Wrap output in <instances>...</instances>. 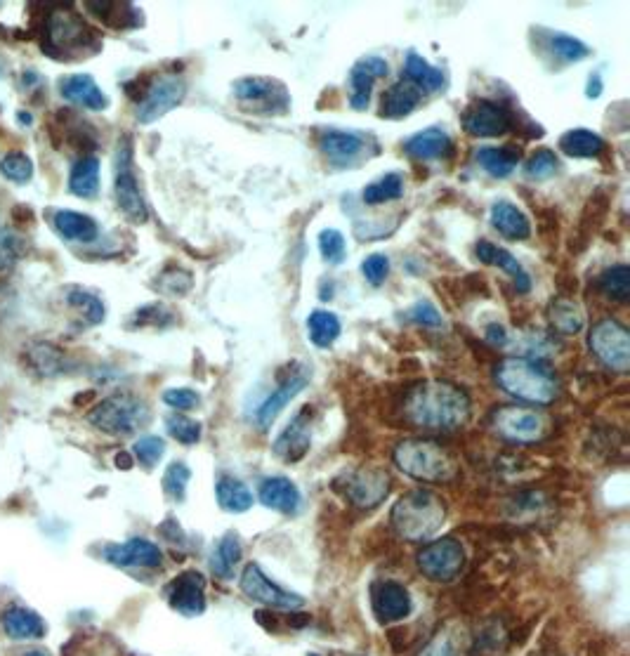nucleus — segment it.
I'll return each mask as SVG.
<instances>
[{
	"label": "nucleus",
	"mask_w": 630,
	"mask_h": 656,
	"mask_svg": "<svg viewBox=\"0 0 630 656\" xmlns=\"http://www.w3.org/2000/svg\"><path fill=\"white\" fill-rule=\"evenodd\" d=\"M411 425L430 432H454L470 418V399L461 387L446 380H428L413 387L404 402Z\"/></svg>",
	"instance_id": "f257e3e1"
},
{
	"label": "nucleus",
	"mask_w": 630,
	"mask_h": 656,
	"mask_svg": "<svg viewBox=\"0 0 630 656\" xmlns=\"http://www.w3.org/2000/svg\"><path fill=\"white\" fill-rule=\"evenodd\" d=\"M496 385L505 395L527 404L546 406L560 395V383L546 364L531 357H505L494 371Z\"/></svg>",
	"instance_id": "f03ea898"
},
{
	"label": "nucleus",
	"mask_w": 630,
	"mask_h": 656,
	"mask_svg": "<svg viewBox=\"0 0 630 656\" xmlns=\"http://www.w3.org/2000/svg\"><path fill=\"white\" fill-rule=\"evenodd\" d=\"M41 45L55 59H76L100 50V36L71 8H55L43 22Z\"/></svg>",
	"instance_id": "7ed1b4c3"
},
{
	"label": "nucleus",
	"mask_w": 630,
	"mask_h": 656,
	"mask_svg": "<svg viewBox=\"0 0 630 656\" xmlns=\"http://www.w3.org/2000/svg\"><path fill=\"white\" fill-rule=\"evenodd\" d=\"M446 520V505L437 494L428 489L409 491L399 498L392 510V524L397 534L411 543L432 539Z\"/></svg>",
	"instance_id": "20e7f679"
},
{
	"label": "nucleus",
	"mask_w": 630,
	"mask_h": 656,
	"mask_svg": "<svg viewBox=\"0 0 630 656\" xmlns=\"http://www.w3.org/2000/svg\"><path fill=\"white\" fill-rule=\"evenodd\" d=\"M395 463L418 482L442 484L456 475V463L442 444L432 439H404L395 449Z\"/></svg>",
	"instance_id": "39448f33"
},
{
	"label": "nucleus",
	"mask_w": 630,
	"mask_h": 656,
	"mask_svg": "<svg viewBox=\"0 0 630 656\" xmlns=\"http://www.w3.org/2000/svg\"><path fill=\"white\" fill-rule=\"evenodd\" d=\"M90 425L97 430L107 432L114 437H130L140 432L149 423V406L140 397L128 395V392H118L102 399L93 411L88 413Z\"/></svg>",
	"instance_id": "423d86ee"
},
{
	"label": "nucleus",
	"mask_w": 630,
	"mask_h": 656,
	"mask_svg": "<svg viewBox=\"0 0 630 656\" xmlns=\"http://www.w3.org/2000/svg\"><path fill=\"white\" fill-rule=\"evenodd\" d=\"M135 163H133V144L128 137H123L118 144L116 156H114V196L118 211L135 225H142L149 218L147 201L140 189V180L135 175Z\"/></svg>",
	"instance_id": "0eeeda50"
},
{
	"label": "nucleus",
	"mask_w": 630,
	"mask_h": 656,
	"mask_svg": "<svg viewBox=\"0 0 630 656\" xmlns=\"http://www.w3.org/2000/svg\"><path fill=\"white\" fill-rule=\"evenodd\" d=\"M234 97L246 111L260 116H279L291 109V95L286 85L265 76L239 78L234 83Z\"/></svg>",
	"instance_id": "6e6552de"
},
{
	"label": "nucleus",
	"mask_w": 630,
	"mask_h": 656,
	"mask_svg": "<svg viewBox=\"0 0 630 656\" xmlns=\"http://www.w3.org/2000/svg\"><path fill=\"white\" fill-rule=\"evenodd\" d=\"M588 347L595 354L597 362L616 373H626L630 369V333L619 319L605 317L595 321L590 328Z\"/></svg>",
	"instance_id": "1a4fd4ad"
},
{
	"label": "nucleus",
	"mask_w": 630,
	"mask_h": 656,
	"mask_svg": "<svg viewBox=\"0 0 630 656\" xmlns=\"http://www.w3.org/2000/svg\"><path fill=\"white\" fill-rule=\"evenodd\" d=\"M185 95H187V83L182 76L166 74L154 78V81L149 83V88L144 90L142 100L137 102V109H135L137 121H140L142 126H149V123L159 121V118L166 116L168 111L180 107L182 100H185Z\"/></svg>",
	"instance_id": "9d476101"
},
{
	"label": "nucleus",
	"mask_w": 630,
	"mask_h": 656,
	"mask_svg": "<svg viewBox=\"0 0 630 656\" xmlns=\"http://www.w3.org/2000/svg\"><path fill=\"white\" fill-rule=\"evenodd\" d=\"M491 425L503 439L515 444H534L543 439L548 430L546 416L536 409H524V406H501L491 416Z\"/></svg>",
	"instance_id": "9b49d317"
},
{
	"label": "nucleus",
	"mask_w": 630,
	"mask_h": 656,
	"mask_svg": "<svg viewBox=\"0 0 630 656\" xmlns=\"http://www.w3.org/2000/svg\"><path fill=\"white\" fill-rule=\"evenodd\" d=\"M416 562L420 572L430 581L451 583L463 572L465 553L456 539H439L420 548Z\"/></svg>",
	"instance_id": "f8f14e48"
},
{
	"label": "nucleus",
	"mask_w": 630,
	"mask_h": 656,
	"mask_svg": "<svg viewBox=\"0 0 630 656\" xmlns=\"http://www.w3.org/2000/svg\"><path fill=\"white\" fill-rule=\"evenodd\" d=\"M241 590H244L248 600L274 609H300L305 605L300 595L288 593V590L277 586L274 581H269L258 564H248L244 569V574H241Z\"/></svg>",
	"instance_id": "ddd939ff"
},
{
	"label": "nucleus",
	"mask_w": 630,
	"mask_h": 656,
	"mask_svg": "<svg viewBox=\"0 0 630 656\" xmlns=\"http://www.w3.org/2000/svg\"><path fill=\"white\" fill-rule=\"evenodd\" d=\"M513 126V114L503 104L479 100L463 114V128L472 137H498Z\"/></svg>",
	"instance_id": "4468645a"
},
{
	"label": "nucleus",
	"mask_w": 630,
	"mask_h": 656,
	"mask_svg": "<svg viewBox=\"0 0 630 656\" xmlns=\"http://www.w3.org/2000/svg\"><path fill=\"white\" fill-rule=\"evenodd\" d=\"M104 560L114 567H123V569H154L161 567L163 562V553L156 543L147 541V539H130L126 543H111L102 550Z\"/></svg>",
	"instance_id": "2eb2a0df"
},
{
	"label": "nucleus",
	"mask_w": 630,
	"mask_h": 656,
	"mask_svg": "<svg viewBox=\"0 0 630 656\" xmlns=\"http://www.w3.org/2000/svg\"><path fill=\"white\" fill-rule=\"evenodd\" d=\"M168 602L175 612L185 616H199L206 609V579L196 569L175 576L168 586Z\"/></svg>",
	"instance_id": "dca6fc26"
},
{
	"label": "nucleus",
	"mask_w": 630,
	"mask_h": 656,
	"mask_svg": "<svg viewBox=\"0 0 630 656\" xmlns=\"http://www.w3.org/2000/svg\"><path fill=\"white\" fill-rule=\"evenodd\" d=\"M390 491V477L378 468H362L345 480V496L359 508H376Z\"/></svg>",
	"instance_id": "f3484780"
},
{
	"label": "nucleus",
	"mask_w": 630,
	"mask_h": 656,
	"mask_svg": "<svg viewBox=\"0 0 630 656\" xmlns=\"http://www.w3.org/2000/svg\"><path fill=\"white\" fill-rule=\"evenodd\" d=\"M59 95L74 107L88 111H104L109 107L107 93L90 74H69L59 78Z\"/></svg>",
	"instance_id": "a211bd4d"
},
{
	"label": "nucleus",
	"mask_w": 630,
	"mask_h": 656,
	"mask_svg": "<svg viewBox=\"0 0 630 656\" xmlns=\"http://www.w3.org/2000/svg\"><path fill=\"white\" fill-rule=\"evenodd\" d=\"M371 600H373V612H376L378 621L383 623L402 621L413 609L411 593L397 581L376 583V586H373Z\"/></svg>",
	"instance_id": "6ab92c4d"
},
{
	"label": "nucleus",
	"mask_w": 630,
	"mask_h": 656,
	"mask_svg": "<svg viewBox=\"0 0 630 656\" xmlns=\"http://www.w3.org/2000/svg\"><path fill=\"white\" fill-rule=\"evenodd\" d=\"M387 62L383 57H364L354 64L350 71V83H352V93H350V104L352 109L364 111L369 107L371 102V90L376 85L378 78L387 76Z\"/></svg>",
	"instance_id": "aec40b11"
},
{
	"label": "nucleus",
	"mask_w": 630,
	"mask_h": 656,
	"mask_svg": "<svg viewBox=\"0 0 630 656\" xmlns=\"http://www.w3.org/2000/svg\"><path fill=\"white\" fill-rule=\"evenodd\" d=\"M307 380H310V373H307V369H298V371L288 373V376L284 378V383H281L277 390H274L272 395L265 399V404L258 409V416L255 418H258V425L262 430H267L269 425L274 423V418H277L279 413L286 409V404L291 402V399L298 395L300 390H305Z\"/></svg>",
	"instance_id": "412c9836"
},
{
	"label": "nucleus",
	"mask_w": 630,
	"mask_h": 656,
	"mask_svg": "<svg viewBox=\"0 0 630 656\" xmlns=\"http://www.w3.org/2000/svg\"><path fill=\"white\" fill-rule=\"evenodd\" d=\"M310 449V409H303L274 442V454L284 461H300Z\"/></svg>",
	"instance_id": "4be33fe9"
},
{
	"label": "nucleus",
	"mask_w": 630,
	"mask_h": 656,
	"mask_svg": "<svg viewBox=\"0 0 630 656\" xmlns=\"http://www.w3.org/2000/svg\"><path fill=\"white\" fill-rule=\"evenodd\" d=\"M319 147L336 166H347L364 154L366 140L364 135L347 133V130H324L319 135Z\"/></svg>",
	"instance_id": "5701e85b"
},
{
	"label": "nucleus",
	"mask_w": 630,
	"mask_h": 656,
	"mask_svg": "<svg viewBox=\"0 0 630 656\" xmlns=\"http://www.w3.org/2000/svg\"><path fill=\"white\" fill-rule=\"evenodd\" d=\"M404 149L406 154L418 161L449 159V156L454 154V140H451L449 133L442 128H428L409 137L404 144Z\"/></svg>",
	"instance_id": "b1692460"
},
{
	"label": "nucleus",
	"mask_w": 630,
	"mask_h": 656,
	"mask_svg": "<svg viewBox=\"0 0 630 656\" xmlns=\"http://www.w3.org/2000/svg\"><path fill=\"white\" fill-rule=\"evenodd\" d=\"M52 229L69 244H93L100 236V225L90 215L78 211L52 213Z\"/></svg>",
	"instance_id": "393cba45"
},
{
	"label": "nucleus",
	"mask_w": 630,
	"mask_h": 656,
	"mask_svg": "<svg viewBox=\"0 0 630 656\" xmlns=\"http://www.w3.org/2000/svg\"><path fill=\"white\" fill-rule=\"evenodd\" d=\"M258 496L265 508L284 515L298 513L300 503H303L298 487L288 477H267V480H262Z\"/></svg>",
	"instance_id": "a878e982"
},
{
	"label": "nucleus",
	"mask_w": 630,
	"mask_h": 656,
	"mask_svg": "<svg viewBox=\"0 0 630 656\" xmlns=\"http://www.w3.org/2000/svg\"><path fill=\"white\" fill-rule=\"evenodd\" d=\"M0 621H3V631L8 638L12 640H41L45 631V621L41 614L31 612V609L26 607H8L0 616Z\"/></svg>",
	"instance_id": "bb28decb"
},
{
	"label": "nucleus",
	"mask_w": 630,
	"mask_h": 656,
	"mask_svg": "<svg viewBox=\"0 0 630 656\" xmlns=\"http://www.w3.org/2000/svg\"><path fill=\"white\" fill-rule=\"evenodd\" d=\"M475 253L482 262H487V265H494V267H501L505 274H510V277L515 279V286L520 293H527L531 288V279H529L527 270H524L520 262H517L513 253H508L505 248L489 244V241H479V244L475 246Z\"/></svg>",
	"instance_id": "cd10ccee"
},
{
	"label": "nucleus",
	"mask_w": 630,
	"mask_h": 656,
	"mask_svg": "<svg viewBox=\"0 0 630 656\" xmlns=\"http://www.w3.org/2000/svg\"><path fill=\"white\" fill-rule=\"evenodd\" d=\"M420 97L423 93L416 88V85L409 81H397L395 85L385 90L383 102H380V116L383 118H404L409 116L413 109L418 107Z\"/></svg>",
	"instance_id": "c85d7f7f"
},
{
	"label": "nucleus",
	"mask_w": 630,
	"mask_h": 656,
	"mask_svg": "<svg viewBox=\"0 0 630 656\" xmlns=\"http://www.w3.org/2000/svg\"><path fill=\"white\" fill-rule=\"evenodd\" d=\"M491 225H494L498 234H503L505 239L520 241L531 234L529 218L510 201H496L494 206H491Z\"/></svg>",
	"instance_id": "c756f323"
},
{
	"label": "nucleus",
	"mask_w": 630,
	"mask_h": 656,
	"mask_svg": "<svg viewBox=\"0 0 630 656\" xmlns=\"http://www.w3.org/2000/svg\"><path fill=\"white\" fill-rule=\"evenodd\" d=\"M69 192L78 199H95L100 194V159L81 156L69 173Z\"/></svg>",
	"instance_id": "7c9ffc66"
},
{
	"label": "nucleus",
	"mask_w": 630,
	"mask_h": 656,
	"mask_svg": "<svg viewBox=\"0 0 630 656\" xmlns=\"http://www.w3.org/2000/svg\"><path fill=\"white\" fill-rule=\"evenodd\" d=\"M404 71H406V81L416 85L420 93H437V90H442L446 83L444 71L432 67L428 59L420 57L418 52H409V55H406Z\"/></svg>",
	"instance_id": "2f4dec72"
},
{
	"label": "nucleus",
	"mask_w": 630,
	"mask_h": 656,
	"mask_svg": "<svg viewBox=\"0 0 630 656\" xmlns=\"http://www.w3.org/2000/svg\"><path fill=\"white\" fill-rule=\"evenodd\" d=\"M64 300L88 326L102 324L104 317H107V307H104L100 295L83 286H69L64 291Z\"/></svg>",
	"instance_id": "473e14b6"
},
{
	"label": "nucleus",
	"mask_w": 630,
	"mask_h": 656,
	"mask_svg": "<svg viewBox=\"0 0 630 656\" xmlns=\"http://www.w3.org/2000/svg\"><path fill=\"white\" fill-rule=\"evenodd\" d=\"M215 496H218L220 508L234 515L246 513V510L253 505L251 489H248L241 480H236V477H229V475H222L220 480L215 482Z\"/></svg>",
	"instance_id": "72a5a7b5"
},
{
	"label": "nucleus",
	"mask_w": 630,
	"mask_h": 656,
	"mask_svg": "<svg viewBox=\"0 0 630 656\" xmlns=\"http://www.w3.org/2000/svg\"><path fill=\"white\" fill-rule=\"evenodd\" d=\"M560 149L572 159H590L605 152V140L600 135H595L593 130H569L560 137Z\"/></svg>",
	"instance_id": "f704fd0d"
},
{
	"label": "nucleus",
	"mask_w": 630,
	"mask_h": 656,
	"mask_svg": "<svg viewBox=\"0 0 630 656\" xmlns=\"http://www.w3.org/2000/svg\"><path fill=\"white\" fill-rule=\"evenodd\" d=\"M475 159L491 177H508L517 168L522 154H520V149H513V147H501V149L482 147L475 154Z\"/></svg>",
	"instance_id": "c9c22d12"
},
{
	"label": "nucleus",
	"mask_w": 630,
	"mask_h": 656,
	"mask_svg": "<svg viewBox=\"0 0 630 656\" xmlns=\"http://www.w3.org/2000/svg\"><path fill=\"white\" fill-rule=\"evenodd\" d=\"M241 562V543L236 534H225L210 553V569L218 579H232L236 564Z\"/></svg>",
	"instance_id": "e433bc0d"
},
{
	"label": "nucleus",
	"mask_w": 630,
	"mask_h": 656,
	"mask_svg": "<svg viewBox=\"0 0 630 656\" xmlns=\"http://www.w3.org/2000/svg\"><path fill=\"white\" fill-rule=\"evenodd\" d=\"M420 656H468V638L463 628L446 626L425 645Z\"/></svg>",
	"instance_id": "4c0bfd02"
},
{
	"label": "nucleus",
	"mask_w": 630,
	"mask_h": 656,
	"mask_svg": "<svg viewBox=\"0 0 630 656\" xmlns=\"http://www.w3.org/2000/svg\"><path fill=\"white\" fill-rule=\"evenodd\" d=\"M340 331V319L333 312L326 310H314L310 317H307V333H310V340L317 347H331L336 343Z\"/></svg>",
	"instance_id": "58836bf2"
},
{
	"label": "nucleus",
	"mask_w": 630,
	"mask_h": 656,
	"mask_svg": "<svg viewBox=\"0 0 630 656\" xmlns=\"http://www.w3.org/2000/svg\"><path fill=\"white\" fill-rule=\"evenodd\" d=\"M402 194H404V177L399 173H387L364 189L362 199L364 203H369V206H380V203L402 199Z\"/></svg>",
	"instance_id": "ea45409f"
},
{
	"label": "nucleus",
	"mask_w": 630,
	"mask_h": 656,
	"mask_svg": "<svg viewBox=\"0 0 630 656\" xmlns=\"http://www.w3.org/2000/svg\"><path fill=\"white\" fill-rule=\"evenodd\" d=\"M550 321H553L555 331H560L562 336H574L583 326V312L572 300H553V305H550Z\"/></svg>",
	"instance_id": "a19ab883"
},
{
	"label": "nucleus",
	"mask_w": 630,
	"mask_h": 656,
	"mask_svg": "<svg viewBox=\"0 0 630 656\" xmlns=\"http://www.w3.org/2000/svg\"><path fill=\"white\" fill-rule=\"evenodd\" d=\"M597 286L600 291L607 295L609 300H616V303H626L630 295V270L628 265H616L612 270L602 272L600 279H597Z\"/></svg>",
	"instance_id": "79ce46f5"
},
{
	"label": "nucleus",
	"mask_w": 630,
	"mask_h": 656,
	"mask_svg": "<svg viewBox=\"0 0 630 656\" xmlns=\"http://www.w3.org/2000/svg\"><path fill=\"white\" fill-rule=\"evenodd\" d=\"M0 173L15 185H26V182L34 180V161L24 152H10L0 159Z\"/></svg>",
	"instance_id": "37998d69"
},
{
	"label": "nucleus",
	"mask_w": 630,
	"mask_h": 656,
	"mask_svg": "<svg viewBox=\"0 0 630 656\" xmlns=\"http://www.w3.org/2000/svg\"><path fill=\"white\" fill-rule=\"evenodd\" d=\"M189 480H192V470L185 463H170L166 475H163V491L173 501H182L187 494Z\"/></svg>",
	"instance_id": "c03bdc74"
},
{
	"label": "nucleus",
	"mask_w": 630,
	"mask_h": 656,
	"mask_svg": "<svg viewBox=\"0 0 630 656\" xmlns=\"http://www.w3.org/2000/svg\"><path fill=\"white\" fill-rule=\"evenodd\" d=\"M166 428H168V435L177 439L180 444H196L201 439V423L182 416V413H173V416H168Z\"/></svg>",
	"instance_id": "a18cd8bd"
},
{
	"label": "nucleus",
	"mask_w": 630,
	"mask_h": 656,
	"mask_svg": "<svg viewBox=\"0 0 630 656\" xmlns=\"http://www.w3.org/2000/svg\"><path fill=\"white\" fill-rule=\"evenodd\" d=\"M557 168H560V161H557L555 152H550V149H538L527 161V166H524V173H527L529 180H548V177L557 173Z\"/></svg>",
	"instance_id": "49530a36"
},
{
	"label": "nucleus",
	"mask_w": 630,
	"mask_h": 656,
	"mask_svg": "<svg viewBox=\"0 0 630 656\" xmlns=\"http://www.w3.org/2000/svg\"><path fill=\"white\" fill-rule=\"evenodd\" d=\"M133 454L144 468H154V465L163 458V454H166V442L156 435H144L135 442Z\"/></svg>",
	"instance_id": "de8ad7c7"
},
{
	"label": "nucleus",
	"mask_w": 630,
	"mask_h": 656,
	"mask_svg": "<svg viewBox=\"0 0 630 656\" xmlns=\"http://www.w3.org/2000/svg\"><path fill=\"white\" fill-rule=\"evenodd\" d=\"M550 48H553L555 55L562 57L564 62H581V59H586L590 55L586 43H581L579 38L567 34H555L550 38Z\"/></svg>",
	"instance_id": "09e8293b"
},
{
	"label": "nucleus",
	"mask_w": 630,
	"mask_h": 656,
	"mask_svg": "<svg viewBox=\"0 0 630 656\" xmlns=\"http://www.w3.org/2000/svg\"><path fill=\"white\" fill-rule=\"evenodd\" d=\"M24 251V239L15 229L0 225V270H8L15 265Z\"/></svg>",
	"instance_id": "8fccbe9b"
},
{
	"label": "nucleus",
	"mask_w": 630,
	"mask_h": 656,
	"mask_svg": "<svg viewBox=\"0 0 630 656\" xmlns=\"http://www.w3.org/2000/svg\"><path fill=\"white\" fill-rule=\"evenodd\" d=\"M345 236L338 229H324L319 234V253L331 265H340L345 260Z\"/></svg>",
	"instance_id": "3c124183"
},
{
	"label": "nucleus",
	"mask_w": 630,
	"mask_h": 656,
	"mask_svg": "<svg viewBox=\"0 0 630 656\" xmlns=\"http://www.w3.org/2000/svg\"><path fill=\"white\" fill-rule=\"evenodd\" d=\"M163 402L175 411H192L201 404V397L192 387H170V390L163 392Z\"/></svg>",
	"instance_id": "603ef678"
},
{
	"label": "nucleus",
	"mask_w": 630,
	"mask_h": 656,
	"mask_svg": "<svg viewBox=\"0 0 630 656\" xmlns=\"http://www.w3.org/2000/svg\"><path fill=\"white\" fill-rule=\"evenodd\" d=\"M362 274L366 277V281L373 286L385 284L387 274H390V260H387V255H383V253L369 255V258L362 262Z\"/></svg>",
	"instance_id": "864d4df0"
},
{
	"label": "nucleus",
	"mask_w": 630,
	"mask_h": 656,
	"mask_svg": "<svg viewBox=\"0 0 630 656\" xmlns=\"http://www.w3.org/2000/svg\"><path fill=\"white\" fill-rule=\"evenodd\" d=\"M409 319L416 321L420 326H430V328H437L444 324L442 314H439V310L430 303V300H418V303L409 310Z\"/></svg>",
	"instance_id": "5fc2aeb1"
},
{
	"label": "nucleus",
	"mask_w": 630,
	"mask_h": 656,
	"mask_svg": "<svg viewBox=\"0 0 630 656\" xmlns=\"http://www.w3.org/2000/svg\"><path fill=\"white\" fill-rule=\"evenodd\" d=\"M161 317H173L163 305H147L135 314V326H166L168 321Z\"/></svg>",
	"instance_id": "6e6d98bb"
},
{
	"label": "nucleus",
	"mask_w": 630,
	"mask_h": 656,
	"mask_svg": "<svg viewBox=\"0 0 630 656\" xmlns=\"http://www.w3.org/2000/svg\"><path fill=\"white\" fill-rule=\"evenodd\" d=\"M487 340H489V343L498 345V347H505V345H508V336H505V331H503V328L498 326V324H491V326L487 328Z\"/></svg>",
	"instance_id": "4d7b16f0"
},
{
	"label": "nucleus",
	"mask_w": 630,
	"mask_h": 656,
	"mask_svg": "<svg viewBox=\"0 0 630 656\" xmlns=\"http://www.w3.org/2000/svg\"><path fill=\"white\" fill-rule=\"evenodd\" d=\"M602 93V81L600 76H590V83H588V97H600Z\"/></svg>",
	"instance_id": "13d9d810"
},
{
	"label": "nucleus",
	"mask_w": 630,
	"mask_h": 656,
	"mask_svg": "<svg viewBox=\"0 0 630 656\" xmlns=\"http://www.w3.org/2000/svg\"><path fill=\"white\" fill-rule=\"evenodd\" d=\"M17 121L24 123V126H31V123H34V118H31V114H26V111H19Z\"/></svg>",
	"instance_id": "bf43d9fd"
},
{
	"label": "nucleus",
	"mask_w": 630,
	"mask_h": 656,
	"mask_svg": "<svg viewBox=\"0 0 630 656\" xmlns=\"http://www.w3.org/2000/svg\"><path fill=\"white\" fill-rule=\"evenodd\" d=\"M26 656H48V652H38V649H36V652H29Z\"/></svg>",
	"instance_id": "052dcab7"
}]
</instances>
